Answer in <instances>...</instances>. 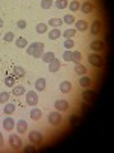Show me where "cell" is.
<instances>
[{"mask_svg": "<svg viewBox=\"0 0 114 153\" xmlns=\"http://www.w3.org/2000/svg\"><path fill=\"white\" fill-rule=\"evenodd\" d=\"M81 58H82V55H81L79 51H73V54H72V61L75 63V65L81 63Z\"/></svg>", "mask_w": 114, "mask_h": 153, "instance_id": "cell-27", "label": "cell"}, {"mask_svg": "<svg viewBox=\"0 0 114 153\" xmlns=\"http://www.w3.org/2000/svg\"><path fill=\"white\" fill-rule=\"evenodd\" d=\"M88 61H90V65L94 66V68H102L104 66V58L97 52H93V54L88 55Z\"/></svg>", "mask_w": 114, "mask_h": 153, "instance_id": "cell-2", "label": "cell"}, {"mask_svg": "<svg viewBox=\"0 0 114 153\" xmlns=\"http://www.w3.org/2000/svg\"><path fill=\"white\" fill-rule=\"evenodd\" d=\"M14 127H15V121L12 120V118L9 117V115H8V117L3 120V129H5V130H8V132H11L12 129H14Z\"/></svg>", "mask_w": 114, "mask_h": 153, "instance_id": "cell-9", "label": "cell"}, {"mask_svg": "<svg viewBox=\"0 0 114 153\" xmlns=\"http://www.w3.org/2000/svg\"><path fill=\"white\" fill-rule=\"evenodd\" d=\"M53 5L52 0H41V8L43 9H50V6Z\"/></svg>", "mask_w": 114, "mask_h": 153, "instance_id": "cell-37", "label": "cell"}, {"mask_svg": "<svg viewBox=\"0 0 114 153\" xmlns=\"http://www.w3.org/2000/svg\"><path fill=\"white\" fill-rule=\"evenodd\" d=\"M9 146L12 149H20L21 147V139L18 135H9Z\"/></svg>", "mask_w": 114, "mask_h": 153, "instance_id": "cell-7", "label": "cell"}, {"mask_svg": "<svg viewBox=\"0 0 114 153\" xmlns=\"http://www.w3.org/2000/svg\"><path fill=\"white\" fill-rule=\"evenodd\" d=\"M24 95H26V103L29 106H37V103H38V94H37V91H29Z\"/></svg>", "mask_w": 114, "mask_h": 153, "instance_id": "cell-4", "label": "cell"}, {"mask_svg": "<svg viewBox=\"0 0 114 153\" xmlns=\"http://www.w3.org/2000/svg\"><path fill=\"white\" fill-rule=\"evenodd\" d=\"M81 12H84V14H90V12L93 11V3L91 2H84L81 6H79Z\"/></svg>", "mask_w": 114, "mask_h": 153, "instance_id": "cell-15", "label": "cell"}, {"mask_svg": "<svg viewBox=\"0 0 114 153\" xmlns=\"http://www.w3.org/2000/svg\"><path fill=\"white\" fill-rule=\"evenodd\" d=\"M11 98V94L9 92H0V104H6Z\"/></svg>", "mask_w": 114, "mask_h": 153, "instance_id": "cell-30", "label": "cell"}, {"mask_svg": "<svg viewBox=\"0 0 114 153\" xmlns=\"http://www.w3.org/2000/svg\"><path fill=\"white\" fill-rule=\"evenodd\" d=\"M55 109L61 110V112H66V110H69V103L66 100H56L55 101Z\"/></svg>", "mask_w": 114, "mask_h": 153, "instance_id": "cell-10", "label": "cell"}, {"mask_svg": "<svg viewBox=\"0 0 114 153\" xmlns=\"http://www.w3.org/2000/svg\"><path fill=\"white\" fill-rule=\"evenodd\" d=\"M24 86H14L12 87V95L14 97H21V95H24Z\"/></svg>", "mask_w": 114, "mask_h": 153, "instance_id": "cell-19", "label": "cell"}, {"mask_svg": "<svg viewBox=\"0 0 114 153\" xmlns=\"http://www.w3.org/2000/svg\"><path fill=\"white\" fill-rule=\"evenodd\" d=\"M90 49H93L94 52H102V51L105 49V43L100 42V40H94L90 43Z\"/></svg>", "mask_w": 114, "mask_h": 153, "instance_id": "cell-8", "label": "cell"}, {"mask_svg": "<svg viewBox=\"0 0 114 153\" xmlns=\"http://www.w3.org/2000/svg\"><path fill=\"white\" fill-rule=\"evenodd\" d=\"M3 40H5L6 43L12 42V40H14V34H12V32H6V34L3 35Z\"/></svg>", "mask_w": 114, "mask_h": 153, "instance_id": "cell-38", "label": "cell"}, {"mask_svg": "<svg viewBox=\"0 0 114 153\" xmlns=\"http://www.w3.org/2000/svg\"><path fill=\"white\" fill-rule=\"evenodd\" d=\"M0 147H3V135L0 133Z\"/></svg>", "mask_w": 114, "mask_h": 153, "instance_id": "cell-44", "label": "cell"}, {"mask_svg": "<svg viewBox=\"0 0 114 153\" xmlns=\"http://www.w3.org/2000/svg\"><path fill=\"white\" fill-rule=\"evenodd\" d=\"M75 74H78V75H85L87 74V68L85 66H82L81 63H78V65H75Z\"/></svg>", "mask_w": 114, "mask_h": 153, "instance_id": "cell-21", "label": "cell"}, {"mask_svg": "<svg viewBox=\"0 0 114 153\" xmlns=\"http://www.w3.org/2000/svg\"><path fill=\"white\" fill-rule=\"evenodd\" d=\"M87 109H88V103H87V104H85V103H84V104H82V106H81V110H82V112H85V110H87Z\"/></svg>", "mask_w": 114, "mask_h": 153, "instance_id": "cell-43", "label": "cell"}, {"mask_svg": "<svg viewBox=\"0 0 114 153\" xmlns=\"http://www.w3.org/2000/svg\"><path fill=\"white\" fill-rule=\"evenodd\" d=\"M47 120H49V123L52 124V126H58V124H61L62 117H61V113H59L58 110H55V112H50V113H49Z\"/></svg>", "mask_w": 114, "mask_h": 153, "instance_id": "cell-3", "label": "cell"}, {"mask_svg": "<svg viewBox=\"0 0 114 153\" xmlns=\"http://www.w3.org/2000/svg\"><path fill=\"white\" fill-rule=\"evenodd\" d=\"M44 89H46V80L44 78H37V81H35V91L41 92V91H44Z\"/></svg>", "mask_w": 114, "mask_h": 153, "instance_id": "cell-16", "label": "cell"}, {"mask_svg": "<svg viewBox=\"0 0 114 153\" xmlns=\"http://www.w3.org/2000/svg\"><path fill=\"white\" fill-rule=\"evenodd\" d=\"M53 58H55V54H53V52H44V54L41 55V60H43V61H46L47 65H49V63L52 61Z\"/></svg>", "mask_w": 114, "mask_h": 153, "instance_id": "cell-26", "label": "cell"}, {"mask_svg": "<svg viewBox=\"0 0 114 153\" xmlns=\"http://www.w3.org/2000/svg\"><path fill=\"white\" fill-rule=\"evenodd\" d=\"M43 49H44V45H43V43L35 42V43H32V45H28L26 54H28V55H32V57H35V58H41V55L44 54Z\"/></svg>", "mask_w": 114, "mask_h": 153, "instance_id": "cell-1", "label": "cell"}, {"mask_svg": "<svg viewBox=\"0 0 114 153\" xmlns=\"http://www.w3.org/2000/svg\"><path fill=\"white\" fill-rule=\"evenodd\" d=\"M0 37H2V34H0Z\"/></svg>", "mask_w": 114, "mask_h": 153, "instance_id": "cell-46", "label": "cell"}, {"mask_svg": "<svg viewBox=\"0 0 114 153\" xmlns=\"http://www.w3.org/2000/svg\"><path fill=\"white\" fill-rule=\"evenodd\" d=\"M67 6H69V9H70L72 12H76V11H79V6H81V3L78 2V0H73V2H70Z\"/></svg>", "mask_w": 114, "mask_h": 153, "instance_id": "cell-28", "label": "cell"}, {"mask_svg": "<svg viewBox=\"0 0 114 153\" xmlns=\"http://www.w3.org/2000/svg\"><path fill=\"white\" fill-rule=\"evenodd\" d=\"M72 54H73V51H66V52L62 54V58L66 61H72Z\"/></svg>", "mask_w": 114, "mask_h": 153, "instance_id": "cell-39", "label": "cell"}, {"mask_svg": "<svg viewBox=\"0 0 114 153\" xmlns=\"http://www.w3.org/2000/svg\"><path fill=\"white\" fill-rule=\"evenodd\" d=\"M2 26H3V20L0 19V29H2Z\"/></svg>", "mask_w": 114, "mask_h": 153, "instance_id": "cell-45", "label": "cell"}, {"mask_svg": "<svg viewBox=\"0 0 114 153\" xmlns=\"http://www.w3.org/2000/svg\"><path fill=\"white\" fill-rule=\"evenodd\" d=\"M17 26H18L20 29H24V28H26V22H24V20H18V22H17Z\"/></svg>", "mask_w": 114, "mask_h": 153, "instance_id": "cell-42", "label": "cell"}, {"mask_svg": "<svg viewBox=\"0 0 114 153\" xmlns=\"http://www.w3.org/2000/svg\"><path fill=\"white\" fill-rule=\"evenodd\" d=\"M96 97V92L94 91H90V89H84V92H82V100L85 101V103H93V100Z\"/></svg>", "mask_w": 114, "mask_h": 153, "instance_id": "cell-5", "label": "cell"}, {"mask_svg": "<svg viewBox=\"0 0 114 153\" xmlns=\"http://www.w3.org/2000/svg\"><path fill=\"white\" fill-rule=\"evenodd\" d=\"M64 48H66V49H73V48H75V40H73V38H66Z\"/></svg>", "mask_w": 114, "mask_h": 153, "instance_id": "cell-36", "label": "cell"}, {"mask_svg": "<svg viewBox=\"0 0 114 153\" xmlns=\"http://www.w3.org/2000/svg\"><path fill=\"white\" fill-rule=\"evenodd\" d=\"M12 74H14L15 78H20V76H23L24 74H26V71H24L21 66H15L14 69H12Z\"/></svg>", "mask_w": 114, "mask_h": 153, "instance_id": "cell-22", "label": "cell"}, {"mask_svg": "<svg viewBox=\"0 0 114 153\" xmlns=\"http://www.w3.org/2000/svg\"><path fill=\"white\" fill-rule=\"evenodd\" d=\"M87 28H88V23H87L85 20H76V22H75V29H76V31L84 32Z\"/></svg>", "mask_w": 114, "mask_h": 153, "instance_id": "cell-14", "label": "cell"}, {"mask_svg": "<svg viewBox=\"0 0 114 153\" xmlns=\"http://www.w3.org/2000/svg\"><path fill=\"white\" fill-rule=\"evenodd\" d=\"M5 86H8V87L15 86V76L14 75H8L6 78H5Z\"/></svg>", "mask_w": 114, "mask_h": 153, "instance_id": "cell-29", "label": "cell"}, {"mask_svg": "<svg viewBox=\"0 0 114 153\" xmlns=\"http://www.w3.org/2000/svg\"><path fill=\"white\" fill-rule=\"evenodd\" d=\"M59 68H61V60H58V58H53L52 61L49 63V72H58L59 71Z\"/></svg>", "mask_w": 114, "mask_h": 153, "instance_id": "cell-11", "label": "cell"}, {"mask_svg": "<svg viewBox=\"0 0 114 153\" xmlns=\"http://www.w3.org/2000/svg\"><path fill=\"white\" fill-rule=\"evenodd\" d=\"M55 5H56V8H58V9H64V8H67L69 2H67V0H56Z\"/></svg>", "mask_w": 114, "mask_h": 153, "instance_id": "cell-34", "label": "cell"}, {"mask_svg": "<svg viewBox=\"0 0 114 153\" xmlns=\"http://www.w3.org/2000/svg\"><path fill=\"white\" fill-rule=\"evenodd\" d=\"M24 152H26V153H32V152H37V147H34L32 144H31V146H24Z\"/></svg>", "mask_w": 114, "mask_h": 153, "instance_id": "cell-41", "label": "cell"}, {"mask_svg": "<svg viewBox=\"0 0 114 153\" xmlns=\"http://www.w3.org/2000/svg\"><path fill=\"white\" fill-rule=\"evenodd\" d=\"M79 84H81V87H84V89H88V87L91 86V78H88V76L82 75L81 78H79Z\"/></svg>", "mask_w": 114, "mask_h": 153, "instance_id": "cell-18", "label": "cell"}, {"mask_svg": "<svg viewBox=\"0 0 114 153\" xmlns=\"http://www.w3.org/2000/svg\"><path fill=\"white\" fill-rule=\"evenodd\" d=\"M17 132H18L20 135H24V133L28 132V123L24 121V120L17 121Z\"/></svg>", "mask_w": 114, "mask_h": 153, "instance_id": "cell-13", "label": "cell"}, {"mask_svg": "<svg viewBox=\"0 0 114 153\" xmlns=\"http://www.w3.org/2000/svg\"><path fill=\"white\" fill-rule=\"evenodd\" d=\"M59 37H61V31L58 28H53L52 31L49 32V38H50V40H56V38H59Z\"/></svg>", "mask_w": 114, "mask_h": 153, "instance_id": "cell-25", "label": "cell"}, {"mask_svg": "<svg viewBox=\"0 0 114 153\" xmlns=\"http://www.w3.org/2000/svg\"><path fill=\"white\" fill-rule=\"evenodd\" d=\"M90 31H91L93 35H97L100 31H102V23H100L99 20H94V22L91 23V26H90Z\"/></svg>", "mask_w": 114, "mask_h": 153, "instance_id": "cell-12", "label": "cell"}, {"mask_svg": "<svg viewBox=\"0 0 114 153\" xmlns=\"http://www.w3.org/2000/svg\"><path fill=\"white\" fill-rule=\"evenodd\" d=\"M15 46L17 48H21V49L28 48V40L24 37H20V38H17V40H15Z\"/></svg>", "mask_w": 114, "mask_h": 153, "instance_id": "cell-23", "label": "cell"}, {"mask_svg": "<svg viewBox=\"0 0 114 153\" xmlns=\"http://www.w3.org/2000/svg\"><path fill=\"white\" fill-rule=\"evenodd\" d=\"M62 22L64 23H67V25H73L76 20H75V17H73V14H67V16H64V19H62Z\"/></svg>", "mask_w": 114, "mask_h": 153, "instance_id": "cell-35", "label": "cell"}, {"mask_svg": "<svg viewBox=\"0 0 114 153\" xmlns=\"http://www.w3.org/2000/svg\"><path fill=\"white\" fill-rule=\"evenodd\" d=\"M69 121H70V126H76V124H78V121H79V117H78V115H72Z\"/></svg>", "mask_w": 114, "mask_h": 153, "instance_id": "cell-40", "label": "cell"}, {"mask_svg": "<svg viewBox=\"0 0 114 153\" xmlns=\"http://www.w3.org/2000/svg\"><path fill=\"white\" fill-rule=\"evenodd\" d=\"M41 110L40 109H38V107H34L32 110H31V118L34 120V121H38V120H40L41 118Z\"/></svg>", "mask_w": 114, "mask_h": 153, "instance_id": "cell-20", "label": "cell"}, {"mask_svg": "<svg viewBox=\"0 0 114 153\" xmlns=\"http://www.w3.org/2000/svg\"><path fill=\"white\" fill-rule=\"evenodd\" d=\"M29 141H31L32 144H40V143L43 141V135H41L40 132H37V130H32V132L29 133Z\"/></svg>", "mask_w": 114, "mask_h": 153, "instance_id": "cell-6", "label": "cell"}, {"mask_svg": "<svg viewBox=\"0 0 114 153\" xmlns=\"http://www.w3.org/2000/svg\"><path fill=\"white\" fill-rule=\"evenodd\" d=\"M61 35H62V37H66V38H73V37L76 35V29H75V28H73V29H66Z\"/></svg>", "mask_w": 114, "mask_h": 153, "instance_id": "cell-33", "label": "cell"}, {"mask_svg": "<svg viewBox=\"0 0 114 153\" xmlns=\"http://www.w3.org/2000/svg\"><path fill=\"white\" fill-rule=\"evenodd\" d=\"M59 91H61L62 94H69V92L72 91V83H70V81H62V83L59 84Z\"/></svg>", "mask_w": 114, "mask_h": 153, "instance_id": "cell-17", "label": "cell"}, {"mask_svg": "<svg viewBox=\"0 0 114 153\" xmlns=\"http://www.w3.org/2000/svg\"><path fill=\"white\" fill-rule=\"evenodd\" d=\"M14 110H15V106L12 104V103H6V104H5L3 112H5L6 115H12V113H14Z\"/></svg>", "mask_w": 114, "mask_h": 153, "instance_id": "cell-31", "label": "cell"}, {"mask_svg": "<svg viewBox=\"0 0 114 153\" xmlns=\"http://www.w3.org/2000/svg\"><path fill=\"white\" fill-rule=\"evenodd\" d=\"M62 23H64V22H62L61 19H50L47 25H49V26H52V28H58L59 25H62Z\"/></svg>", "mask_w": 114, "mask_h": 153, "instance_id": "cell-32", "label": "cell"}, {"mask_svg": "<svg viewBox=\"0 0 114 153\" xmlns=\"http://www.w3.org/2000/svg\"><path fill=\"white\" fill-rule=\"evenodd\" d=\"M35 31H37L38 34L47 32V23H38V25H35Z\"/></svg>", "mask_w": 114, "mask_h": 153, "instance_id": "cell-24", "label": "cell"}]
</instances>
